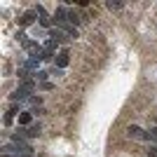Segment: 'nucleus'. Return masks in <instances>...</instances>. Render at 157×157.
Returning <instances> with one entry per match:
<instances>
[{"label":"nucleus","instance_id":"nucleus-1","mask_svg":"<svg viewBox=\"0 0 157 157\" xmlns=\"http://www.w3.org/2000/svg\"><path fill=\"white\" fill-rule=\"evenodd\" d=\"M10 98H12L14 103L19 101V103H28V105H40L42 103V98L35 96L33 92H28V89H24V87H19V89H14L12 94H10Z\"/></svg>","mask_w":157,"mask_h":157},{"label":"nucleus","instance_id":"nucleus-2","mask_svg":"<svg viewBox=\"0 0 157 157\" xmlns=\"http://www.w3.org/2000/svg\"><path fill=\"white\" fill-rule=\"evenodd\" d=\"M127 134H129L131 138H136V141H148V131H143L141 127H136V124H131L129 129H127Z\"/></svg>","mask_w":157,"mask_h":157},{"label":"nucleus","instance_id":"nucleus-3","mask_svg":"<svg viewBox=\"0 0 157 157\" xmlns=\"http://www.w3.org/2000/svg\"><path fill=\"white\" fill-rule=\"evenodd\" d=\"M19 136H26V138H35L40 136V124H33V127H24L19 131Z\"/></svg>","mask_w":157,"mask_h":157},{"label":"nucleus","instance_id":"nucleus-4","mask_svg":"<svg viewBox=\"0 0 157 157\" xmlns=\"http://www.w3.org/2000/svg\"><path fill=\"white\" fill-rule=\"evenodd\" d=\"M35 12H38V17H40V26H45V28H49V26H52V19L47 17V12H45V7H42V5H38V7H35Z\"/></svg>","mask_w":157,"mask_h":157},{"label":"nucleus","instance_id":"nucleus-5","mask_svg":"<svg viewBox=\"0 0 157 157\" xmlns=\"http://www.w3.org/2000/svg\"><path fill=\"white\" fill-rule=\"evenodd\" d=\"M68 61H71V54H68V49H61L59 56H56V68H61V71H63L66 66H68Z\"/></svg>","mask_w":157,"mask_h":157},{"label":"nucleus","instance_id":"nucleus-6","mask_svg":"<svg viewBox=\"0 0 157 157\" xmlns=\"http://www.w3.org/2000/svg\"><path fill=\"white\" fill-rule=\"evenodd\" d=\"M35 14H38V12H35V10H31V12H26V14H24V17H21V26H31V24H33V19H35Z\"/></svg>","mask_w":157,"mask_h":157},{"label":"nucleus","instance_id":"nucleus-7","mask_svg":"<svg viewBox=\"0 0 157 157\" xmlns=\"http://www.w3.org/2000/svg\"><path fill=\"white\" fill-rule=\"evenodd\" d=\"M31 120H33L31 110H24V113L19 115V124H21V127H28V124H31Z\"/></svg>","mask_w":157,"mask_h":157},{"label":"nucleus","instance_id":"nucleus-8","mask_svg":"<svg viewBox=\"0 0 157 157\" xmlns=\"http://www.w3.org/2000/svg\"><path fill=\"white\" fill-rule=\"evenodd\" d=\"M105 7H108V10H120V7H122V2H120V0H108V2H105Z\"/></svg>","mask_w":157,"mask_h":157},{"label":"nucleus","instance_id":"nucleus-9","mask_svg":"<svg viewBox=\"0 0 157 157\" xmlns=\"http://www.w3.org/2000/svg\"><path fill=\"white\" fill-rule=\"evenodd\" d=\"M56 45H59V42L49 38V40H47V42H45V49H47V52H52V49H54V47H56Z\"/></svg>","mask_w":157,"mask_h":157},{"label":"nucleus","instance_id":"nucleus-10","mask_svg":"<svg viewBox=\"0 0 157 157\" xmlns=\"http://www.w3.org/2000/svg\"><path fill=\"white\" fill-rule=\"evenodd\" d=\"M38 59H40V61H49V59H52V52H47V49H42V54H40Z\"/></svg>","mask_w":157,"mask_h":157},{"label":"nucleus","instance_id":"nucleus-11","mask_svg":"<svg viewBox=\"0 0 157 157\" xmlns=\"http://www.w3.org/2000/svg\"><path fill=\"white\" fill-rule=\"evenodd\" d=\"M35 80H40V82L45 85V80H47V73H45V71H38V73H35Z\"/></svg>","mask_w":157,"mask_h":157},{"label":"nucleus","instance_id":"nucleus-12","mask_svg":"<svg viewBox=\"0 0 157 157\" xmlns=\"http://www.w3.org/2000/svg\"><path fill=\"white\" fill-rule=\"evenodd\" d=\"M148 141H157V127H152V129L148 131Z\"/></svg>","mask_w":157,"mask_h":157},{"label":"nucleus","instance_id":"nucleus-13","mask_svg":"<svg viewBox=\"0 0 157 157\" xmlns=\"http://www.w3.org/2000/svg\"><path fill=\"white\" fill-rule=\"evenodd\" d=\"M40 87H42L45 92H49V89H54V85H52V82H45V85H40Z\"/></svg>","mask_w":157,"mask_h":157},{"label":"nucleus","instance_id":"nucleus-14","mask_svg":"<svg viewBox=\"0 0 157 157\" xmlns=\"http://www.w3.org/2000/svg\"><path fill=\"white\" fill-rule=\"evenodd\" d=\"M148 157H157V145H152L150 152H148Z\"/></svg>","mask_w":157,"mask_h":157},{"label":"nucleus","instance_id":"nucleus-15","mask_svg":"<svg viewBox=\"0 0 157 157\" xmlns=\"http://www.w3.org/2000/svg\"><path fill=\"white\" fill-rule=\"evenodd\" d=\"M2 157H33V155H2Z\"/></svg>","mask_w":157,"mask_h":157}]
</instances>
